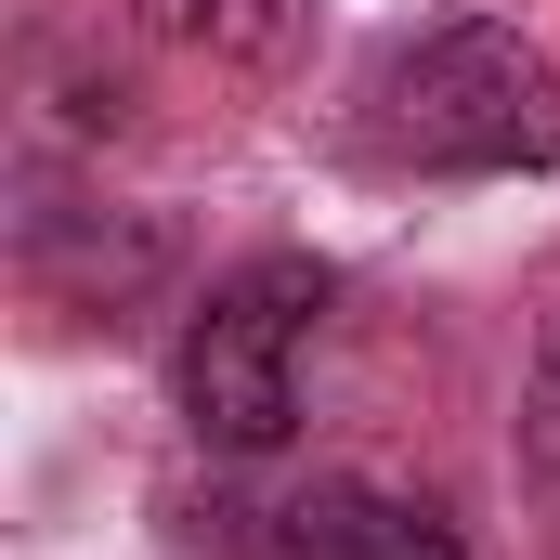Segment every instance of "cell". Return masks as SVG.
I'll list each match as a JSON object with an SVG mask.
<instances>
[{
    "instance_id": "cell-1",
    "label": "cell",
    "mask_w": 560,
    "mask_h": 560,
    "mask_svg": "<svg viewBox=\"0 0 560 560\" xmlns=\"http://www.w3.org/2000/svg\"><path fill=\"white\" fill-rule=\"evenodd\" d=\"M365 105H378L365 118L378 156H405V170H548L560 156V79L509 26H430V39H405Z\"/></svg>"
},
{
    "instance_id": "cell-5",
    "label": "cell",
    "mask_w": 560,
    "mask_h": 560,
    "mask_svg": "<svg viewBox=\"0 0 560 560\" xmlns=\"http://www.w3.org/2000/svg\"><path fill=\"white\" fill-rule=\"evenodd\" d=\"M548 378H560V326H548Z\"/></svg>"
},
{
    "instance_id": "cell-2",
    "label": "cell",
    "mask_w": 560,
    "mask_h": 560,
    "mask_svg": "<svg viewBox=\"0 0 560 560\" xmlns=\"http://www.w3.org/2000/svg\"><path fill=\"white\" fill-rule=\"evenodd\" d=\"M313 313H326V261H248V275L209 287V313L183 326V418L209 430L222 456H261L287 443L300 418V339H313Z\"/></svg>"
},
{
    "instance_id": "cell-3",
    "label": "cell",
    "mask_w": 560,
    "mask_h": 560,
    "mask_svg": "<svg viewBox=\"0 0 560 560\" xmlns=\"http://www.w3.org/2000/svg\"><path fill=\"white\" fill-rule=\"evenodd\" d=\"M248 548H261V560H469L430 509L365 495V482H313V495L261 509V535H248Z\"/></svg>"
},
{
    "instance_id": "cell-4",
    "label": "cell",
    "mask_w": 560,
    "mask_h": 560,
    "mask_svg": "<svg viewBox=\"0 0 560 560\" xmlns=\"http://www.w3.org/2000/svg\"><path fill=\"white\" fill-rule=\"evenodd\" d=\"M143 26H170V39H248L235 0H143Z\"/></svg>"
}]
</instances>
